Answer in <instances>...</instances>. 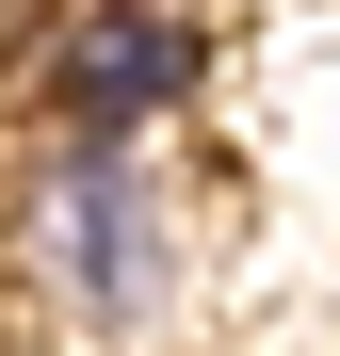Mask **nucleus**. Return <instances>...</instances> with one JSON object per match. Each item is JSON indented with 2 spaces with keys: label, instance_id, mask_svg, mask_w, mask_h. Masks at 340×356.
Instances as JSON below:
<instances>
[{
  "label": "nucleus",
  "instance_id": "1",
  "mask_svg": "<svg viewBox=\"0 0 340 356\" xmlns=\"http://www.w3.org/2000/svg\"><path fill=\"white\" fill-rule=\"evenodd\" d=\"M33 275L97 324H130L162 291V178L130 162V130H81L65 162H33Z\"/></svg>",
  "mask_w": 340,
  "mask_h": 356
},
{
  "label": "nucleus",
  "instance_id": "2",
  "mask_svg": "<svg viewBox=\"0 0 340 356\" xmlns=\"http://www.w3.org/2000/svg\"><path fill=\"white\" fill-rule=\"evenodd\" d=\"M211 81V17L195 0H65V33L33 49V97L65 130H162Z\"/></svg>",
  "mask_w": 340,
  "mask_h": 356
}]
</instances>
